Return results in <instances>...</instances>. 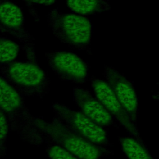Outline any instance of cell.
<instances>
[{
  "mask_svg": "<svg viewBox=\"0 0 159 159\" xmlns=\"http://www.w3.org/2000/svg\"><path fill=\"white\" fill-rule=\"evenodd\" d=\"M21 48L24 47L7 37L0 36V64L15 60Z\"/></svg>",
  "mask_w": 159,
  "mask_h": 159,
  "instance_id": "cell-13",
  "label": "cell"
},
{
  "mask_svg": "<svg viewBox=\"0 0 159 159\" xmlns=\"http://www.w3.org/2000/svg\"><path fill=\"white\" fill-rule=\"evenodd\" d=\"M37 125L43 142L55 143L80 159H102L114 152L88 141L56 118L46 121L37 117Z\"/></svg>",
  "mask_w": 159,
  "mask_h": 159,
  "instance_id": "cell-2",
  "label": "cell"
},
{
  "mask_svg": "<svg viewBox=\"0 0 159 159\" xmlns=\"http://www.w3.org/2000/svg\"><path fill=\"white\" fill-rule=\"evenodd\" d=\"M29 3H32L33 4H42L44 6H50L52 4H54L56 2L55 1H29Z\"/></svg>",
  "mask_w": 159,
  "mask_h": 159,
  "instance_id": "cell-16",
  "label": "cell"
},
{
  "mask_svg": "<svg viewBox=\"0 0 159 159\" xmlns=\"http://www.w3.org/2000/svg\"><path fill=\"white\" fill-rule=\"evenodd\" d=\"M46 143V153L49 159H80L55 143Z\"/></svg>",
  "mask_w": 159,
  "mask_h": 159,
  "instance_id": "cell-14",
  "label": "cell"
},
{
  "mask_svg": "<svg viewBox=\"0 0 159 159\" xmlns=\"http://www.w3.org/2000/svg\"><path fill=\"white\" fill-rule=\"evenodd\" d=\"M0 111L5 116L9 129L30 144L43 142L37 125V117L29 111L24 96L14 89L0 76Z\"/></svg>",
  "mask_w": 159,
  "mask_h": 159,
  "instance_id": "cell-1",
  "label": "cell"
},
{
  "mask_svg": "<svg viewBox=\"0 0 159 159\" xmlns=\"http://www.w3.org/2000/svg\"><path fill=\"white\" fill-rule=\"evenodd\" d=\"M55 118L67 125L82 137L96 145L107 148L112 147L107 130L98 125L80 111L55 102L52 105Z\"/></svg>",
  "mask_w": 159,
  "mask_h": 159,
  "instance_id": "cell-5",
  "label": "cell"
},
{
  "mask_svg": "<svg viewBox=\"0 0 159 159\" xmlns=\"http://www.w3.org/2000/svg\"><path fill=\"white\" fill-rule=\"evenodd\" d=\"M66 4L73 11L81 15H94L111 10L109 2L103 0L68 1Z\"/></svg>",
  "mask_w": 159,
  "mask_h": 159,
  "instance_id": "cell-12",
  "label": "cell"
},
{
  "mask_svg": "<svg viewBox=\"0 0 159 159\" xmlns=\"http://www.w3.org/2000/svg\"><path fill=\"white\" fill-rule=\"evenodd\" d=\"M91 87L95 96L102 104L109 114L119 125L124 127L129 136L142 143H145L140 137L137 125L130 118L128 113L114 96L107 83L102 79L91 77Z\"/></svg>",
  "mask_w": 159,
  "mask_h": 159,
  "instance_id": "cell-7",
  "label": "cell"
},
{
  "mask_svg": "<svg viewBox=\"0 0 159 159\" xmlns=\"http://www.w3.org/2000/svg\"><path fill=\"white\" fill-rule=\"evenodd\" d=\"M47 21L54 35L73 48L91 55V38L93 24L83 16L60 12L57 9L47 14Z\"/></svg>",
  "mask_w": 159,
  "mask_h": 159,
  "instance_id": "cell-4",
  "label": "cell"
},
{
  "mask_svg": "<svg viewBox=\"0 0 159 159\" xmlns=\"http://www.w3.org/2000/svg\"><path fill=\"white\" fill-rule=\"evenodd\" d=\"M0 32H1L2 33H7L8 34L7 30L4 28V27L1 24V22H0Z\"/></svg>",
  "mask_w": 159,
  "mask_h": 159,
  "instance_id": "cell-17",
  "label": "cell"
},
{
  "mask_svg": "<svg viewBox=\"0 0 159 159\" xmlns=\"http://www.w3.org/2000/svg\"><path fill=\"white\" fill-rule=\"evenodd\" d=\"M104 159H111V158H104Z\"/></svg>",
  "mask_w": 159,
  "mask_h": 159,
  "instance_id": "cell-18",
  "label": "cell"
},
{
  "mask_svg": "<svg viewBox=\"0 0 159 159\" xmlns=\"http://www.w3.org/2000/svg\"><path fill=\"white\" fill-rule=\"evenodd\" d=\"M48 65L61 80L83 84L89 80V65L77 54L63 50L45 53Z\"/></svg>",
  "mask_w": 159,
  "mask_h": 159,
  "instance_id": "cell-6",
  "label": "cell"
},
{
  "mask_svg": "<svg viewBox=\"0 0 159 159\" xmlns=\"http://www.w3.org/2000/svg\"><path fill=\"white\" fill-rule=\"evenodd\" d=\"M103 75L114 96L137 124L138 99L132 83L114 67L107 65H104Z\"/></svg>",
  "mask_w": 159,
  "mask_h": 159,
  "instance_id": "cell-9",
  "label": "cell"
},
{
  "mask_svg": "<svg viewBox=\"0 0 159 159\" xmlns=\"http://www.w3.org/2000/svg\"><path fill=\"white\" fill-rule=\"evenodd\" d=\"M118 139L121 150L128 159H154L145 143L130 136H120Z\"/></svg>",
  "mask_w": 159,
  "mask_h": 159,
  "instance_id": "cell-11",
  "label": "cell"
},
{
  "mask_svg": "<svg viewBox=\"0 0 159 159\" xmlns=\"http://www.w3.org/2000/svg\"><path fill=\"white\" fill-rule=\"evenodd\" d=\"M9 126L5 116L0 111V158L4 157L7 152V140Z\"/></svg>",
  "mask_w": 159,
  "mask_h": 159,
  "instance_id": "cell-15",
  "label": "cell"
},
{
  "mask_svg": "<svg viewBox=\"0 0 159 159\" xmlns=\"http://www.w3.org/2000/svg\"><path fill=\"white\" fill-rule=\"evenodd\" d=\"M73 94L80 112L94 123L104 129L119 127L102 104L88 89L75 86Z\"/></svg>",
  "mask_w": 159,
  "mask_h": 159,
  "instance_id": "cell-10",
  "label": "cell"
},
{
  "mask_svg": "<svg viewBox=\"0 0 159 159\" xmlns=\"http://www.w3.org/2000/svg\"><path fill=\"white\" fill-rule=\"evenodd\" d=\"M0 22L8 34L24 45L29 60L37 61L34 37L25 28V17L21 7L11 1H0Z\"/></svg>",
  "mask_w": 159,
  "mask_h": 159,
  "instance_id": "cell-8",
  "label": "cell"
},
{
  "mask_svg": "<svg viewBox=\"0 0 159 159\" xmlns=\"http://www.w3.org/2000/svg\"><path fill=\"white\" fill-rule=\"evenodd\" d=\"M0 76L21 95L43 98L50 90L47 73L32 60H14L0 64Z\"/></svg>",
  "mask_w": 159,
  "mask_h": 159,
  "instance_id": "cell-3",
  "label": "cell"
}]
</instances>
